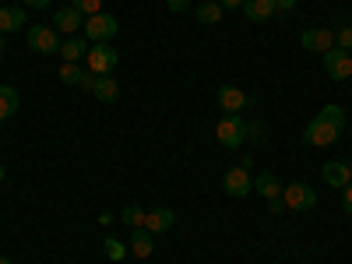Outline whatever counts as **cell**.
Here are the masks:
<instances>
[{
    "instance_id": "cell-18",
    "label": "cell",
    "mask_w": 352,
    "mask_h": 264,
    "mask_svg": "<svg viewBox=\"0 0 352 264\" xmlns=\"http://www.w3.org/2000/svg\"><path fill=\"white\" fill-rule=\"evenodd\" d=\"M254 190L261 194V197H282V180H278V176L275 173H261L257 176V180H254Z\"/></svg>"
},
{
    "instance_id": "cell-7",
    "label": "cell",
    "mask_w": 352,
    "mask_h": 264,
    "mask_svg": "<svg viewBox=\"0 0 352 264\" xmlns=\"http://www.w3.org/2000/svg\"><path fill=\"white\" fill-rule=\"evenodd\" d=\"M324 74L331 78V81H345V78H352V53H345V50H328L324 53Z\"/></svg>"
},
{
    "instance_id": "cell-11",
    "label": "cell",
    "mask_w": 352,
    "mask_h": 264,
    "mask_svg": "<svg viewBox=\"0 0 352 264\" xmlns=\"http://www.w3.org/2000/svg\"><path fill=\"white\" fill-rule=\"evenodd\" d=\"M53 28H56V32H64V36H71V32H78V28H85V14L67 4V8H60L53 14Z\"/></svg>"
},
{
    "instance_id": "cell-36",
    "label": "cell",
    "mask_w": 352,
    "mask_h": 264,
    "mask_svg": "<svg viewBox=\"0 0 352 264\" xmlns=\"http://www.w3.org/2000/svg\"><path fill=\"white\" fill-rule=\"evenodd\" d=\"M0 264H14V261H11V257H0Z\"/></svg>"
},
{
    "instance_id": "cell-31",
    "label": "cell",
    "mask_w": 352,
    "mask_h": 264,
    "mask_svg": "<svg viewBox=\"0 0 352 264\" xmlns=\"http://www.w3.org/2000/svg\"><path fill=\"white\" fill-rule=\"evenodd\" d=\"M268 208H272V215H282V212H285V201H282V197H272Z\"/></svg>"
},
{
    "instance_id": "cell-29",
    "label": "cell",
    "mask_w": 352,
    "mask_h": 264,
    "mask_svg": "<svg viewBox=\"0 0 352 264\" xmlns=\"http://www.w3.org/2000/svg\"><path fill=\"white\" fill-rule=\"evenodd\" d=\"M96 78H99V74L85 71V78H81V85H78V88H85V92H92V88H96Z\"/></svg>"
},
{
    "instance_id": "cell-16",
    "label": "cell",
    "mask_w": 352,
    "mask_h": 264,
    "mask_svg": "<svg viewBox=\"0 0 352 264\" xmlns=\"http://www.w3.org/2000/svg\"><path fill=\"white\" fill-rule=\"evenodd\" d=\"M243 14H247V21H268L278 11H275V0H247Z\"/></svg>"
},
{
    "instance_id": "cell-8",
    "label": "cell",
    "mask_w": 352,
    "mask_h": 264,
    "mask_svg": "<svg viewBox=\"0 0 352 264\" xmlns=\"http://www.w3.org/2000/svg\"><path fill=\"white\" fill-rule=\"evenodd\" d=\"M222 187H226V194H229V197H247V194L254 190V180H250L247 166H236V169H229V173L222 176Z\"/></svg>"
},
{
    "instance_id": "cell-6",
    "label": "cell",
    "mask_w": 352,
    "mask_h": 264,
    "mask_svg": "<svg viewBox=\"0 0 352 264\" xmlns=\"http://www.w3.org/2000/svg\"><path fill=\"white\" fill-rule=\"evenodd\" d=\"M282 201H285V212H310L317 208V190L307 184H289L282 187Z\"/></svg>"
},
{
    "instance_id": "cell-13",
    "label": "cell",
    "mask_w": 352,
    "mask_h": 264,
    "mask_svg": "<svg viewBox=\"0 0 352 264\" xmlns=\"http://www.w3.org/2000/svg\"><path fill=\"white\" fill-rule=\"evenodd\" d=\"M173 222H176V212L173 208H155V212H148V219H144V229L155 236V232H169Z\"/></svg>"
},
{
    "instance_id": "cell-19",
    "label": "cell",
    "mask_w": 352,
    "mask_h": 264,
    "mask_svg": "<svg viewBox=\"0 0 352 264\" xmlns=\"http://www.w3.org/2000/svg\"><path fill=\"white\" fill-rule=\"evenodd\" d=\"M127 247H131V254H134V257H152V250H155L152 232L144 229V226H141V229H134V236H131V243H127Z\"/></svg>"
},
{
    "instance_id": "cell-5",
    "label": "cell",
    "mask_w": 352,
    "mask_h": 264,
    "mask_svg": "<svg viewBox=\"0 0 352 264\" xmlns=\"http://www.w3.org/2000/svg\"><path fill=\"white\" fill-rule=\"evenodd\" d=\"M116 32H120V21H116L113 14H106V11L85 18V39L88 43H109Z\"/></svg>"
},
{
    "instance_id": "cell-1",
    "label": "cell",
    "mask_w": 352,
    "mask_h": 264,
    "mask_svg": "<svg viewBox=\"0 0 352 264\" xmlns=\"http://www.w3.org/2000/svg\"><path fill=\"white\" fill-rule=\"evenodd\" d=\"M342 127H345V113H342V106H324L314 120L307 124V131H303V144H314V148H328V144H335L338 141V134H342Z\"/></svg>"
},
{
    "instance_id": "cell-38",
    "label": "cell",
    "mask_w": 352,
    "mask_h": 264,
    "mask_svg": "<svg viewBox=\"0 0 352 264\" xmlns=\"http://www.w3.org/2000/svg\"><path fill=\"white\" fill-rule=\"evenodd\" d=\"M0 180H4V166H0Z\"/></svg>"
},
{
    "instance_id": "cell-21",
    "label": "cell",
    "mask_w": 352,
    "mask_h": 264,
    "mask_svg": "<svg viewBox=\"0 0 352 264\" xmlns=\"http://www.w3.org/2000/svg\"><path fill=\"white\" fill-rule=\"evenodd\" d=\"M197 21H201V25L222 21V4H219V0H204V4H197Z\"/></svg>"
},
{
    "instance_id": "cell-4",
    "label": "cell",
    "mask_w": 352,
    "mask_h": 264,
    "mask_svg": "<svg viewBox=\"0 0 352 264\" xmlns=\"http://www.w3.org/2000/svg\"><path fill=\"white\" fill-rule=\"evenodd\" d=\"M215 138H219L222 148H240V144L247 141V124L240 120V113H232V116L226 113L215 124Z\"/></svg>"
},
{
    "instance_id": "cell-37",
    "label": "cell",
    "mask_w": 352,
    "mask_h": 264,
    "mask_svg": "<svg viewBox=\"0 0 352 264\" xmlns=\"http://www.w3.org/2000/svg\"><path fill=\"white\" fill-rule=\"evenodd\" d=\"M0 56H4V36H0Z\"/></svg>"
},
{
    "instance_id": "cell-12",
    "label": "cell",
    "mask_w": 352,
    "mask_h": 264,
    "mask_svg": "<svg viewBox=\"0 0 352 264\" xmlns=\"http://www.w3.org/2000/svg\"><path fill=\"white\" fill-rule=\"evenodd\" d=\"M320 176H324V184L328 187H345V184H352V166L349 162H328L324 169H320Z\"/></svg>"
},
{
    "instance_id": "cell-33",
    "label": "cell",
    "mask_w": 352,
    "mask_h": 264,
    "mask_svg": "<svg viewBox=\"0 0 352 264\" xmlns=\"http://www.w3.org/2000/svg\"><path fill=\"white\" fill-rule=\"evenodd\" d=\"M25 8H36V11H43V8H50V0H21Z\"/></svg>"
},
{
    "instance_id": "cell-25",
    "label": "cell",
    "mask_w": 352,
    "mask_h": 264,
    "mask_svg": "<svg viewBox=\"0 0 352 264\" xmlns=\"http://www.w3.org/2000/svg\"><path fill=\"white\" fill-rule=\"evenodd\" d=\"M71 8H78L85 18H92V14L102 11V0H71Z\"/></svg>"
},
{
    "instance_id": "cell-39",
    "label": "cell",
    "mask_w": 352,
    "mask_h": 264,
    "mask_svg": "<svg viewBox=\"0 0 352 264\" xmlns=\"http://www.w3.org/2000/svg\"><path fill=\"white\" fill-rule=\"evenodd\" d=\"M349 166H352V162H349Z\"/></svg>"
},
{
    "instance_id": "cell-35",
    "label": "cell",
    "mask_w": 352,
    "mask_h": 264,
    "mask_svg": "<svg viewBox=\"0 0 352 264\" xmlns=\"http://www.w3.org/2000/svg\"><path fill=\"white\" fill-rule=\"evenodd\" d=\"M113 222H116L113 212H102V215H99V226H113Z\"/></svg>"
},
{
    "instance_id": "cell-10",
    "label": "cell",
    "mask_w": 352,
    "mask_h": 264,
    "mask_svg": "<svg viewBox=\"0 0 352 264\" xmlns=\"http://www.w3.org/2000/svg\"><path fill=\"white\" fill-rule=\"evenodd\" d=\"M219 106L232 116V113H243V109L250 106V99H247L243 88H236V85H222V88H219Z\"/></svg>"
},
{
    "instance_id": "cell-9",
    "label": "cell",
    "mask_w": 352,
    "mask_h": 264,
    "mask_svg": "<svg viewBox=\"0 0 352 264\" xmlns=\"http://www.w3.org/2000/svg\"><path fill=\"white\" fill-rule=\"evenodd\" d=\"M300 43H303V50H314V53L324 56L328 50H335V32L331 28H307L300 36Z\"/></svg>"
},
{
    "instance_id": "cell-24",
    "label": "cell",
    "mask_w": 352,
    "mask_h": 264,
    "mask_svg": "<svg viewBox=\"0 0 352 264\" xmlns=\"http://www.w3.org/2000/svg\"><path fill=\"white\" fill-rule=\"evenodd\" d=\"M81 78H85L81 64H67V60H64V67H60V81H64V85H81Z\"/></svg>"
},
{
    "instance_id": "cell-27",
    "label": "cell",
    "mask_w": 352,
    "mask_h": 264,
    "mask_svg": "<svg viewBox=\"0 0 352 264\" xmlns=\"http://www.w3.org/2000/svg\"><path fill=\"white\" fill-rule=\"evenodd\" d=\"M335 46H338V50H345V53L352 50V25H342L338 32H335Z\"/></svg>"
},
{
    "instance_id": "cell-23",
    "label": "cell",
    "mask_w": 352,
    "mask_h": 264,
    "mask_svg": "<svg viewBox=\"0 0 352 264\" xmlns=\"http://www.w3.org/2000/svg\"><path fill=\"white\" fill-rule=\"evenodd\" d=\"M127 254H131L127 243H120L116 236H106V257H109V261H124Z\"/></svg>"
},
{
    "instance_id": "cell-26",
    "label": "cell",
    "mask_w": 352,
    "mask_h": 264,
    "mask_svg": "<svg viewBox=\"0 0 352 264\" xmlns=\"http://www.w3.org/2000/svg\"><path fill=\"white\" fill-rule=\"evenodd\" d=\"M264 138H268V127H264L261 120L257 124H247V141L250 144H264Z\"/></svg>"
},
{
    "instance_id": "cell-28",
    "label": "cell",
    "mask_w": 352,
    "mask_h": 264,
    "mask_svg": "<svg viewBox=\"0 0 352 264\" xmlns=\"http://www.w3.org/2000/svg\"><path fill=\"white\" fill-rule=\"evenodd\" d=\"M342 208L352 215V184H345V187H342Z\"/></svg>"
},
{
    "instance_id": "cell-14",
    "label": "cell",
    "mask_w": 352,
    "mask_h": 264,
    "mask_svg": "<svg viewBox=\"0 0 352 264\" xmlns=\"http://www.w3.org/2000/svg\"><path fill=\"white\" fill-rule=\"evenodd\" d=\"M92 96H96L99 102H116V99H120V85H116V78H109V74H99Z\"/></svg>"
},
{
    "instance_id": "cell-15",
    "label": "cell",
    "mask_w": 352,
    "mask_h": 264,
    "mask_svg": "<svg viewBox=\"0 0 352 264\" xmlns=\"http://www.w3.org/2000/svg\"><path fill=\"white\" fill-rule=\"evenodd\" d=\"M21 28H28L21 8H0V36L4 32H21Z\"/></svg>"
},
{
    "instance_id": "cell-3",
    "label": "cell",
    "mask_w": 352,
    "mask_h": 264,
    "mask_svg": "<svg viewBox=\"0 0 352 264\" xmlns=\"http://www.w3.org/2000/svg\"><path fill=\"white\" fill-rule=\"evenodd\" d=\"M85 64L92 74H113L116 64H120V50H113L109 43H96V46H88Z\"/></svg>"
},
{
    "instance_id": "cell-34",
    "label": "cell",
    "mask_w": 352,
    "mask_h": 264,
    "mask_svg": "<svg viewBox=\"0 0 352 264\" xmlns=\"http://www.w3.org/2000/svg\"><path fill=\"white\" fill-rule=\"evenodd\" d=\"M219 4H222V11H226V8H243L247 0H219Z\"/></svg>"
},
{
    "instance_id": "cell-17",
    "label": "cell",
    "mask_w": 352,
    "mask_h": 264,
    "mask_svg": "<svg viewBox=\"0 0 352 264\" xmlns=\"http://www.w3.org/2000/svg\"><path fill=\"white\" fill-rule=\"evenodd\" d=\"M85 53H88V39H81V36H71V39H64V43H60V56H64L67 64L85 60Z\"/></svg>"
},
{
    "instance_id": "cell-30",
    "label": "cell",
    "mask_w": 352,
    "mask_h": 264,
    "mask_svg": "<svg viewBox=\"0 0 352 264\" xmlns=\"http://www.w3.org/2000/svg\"><path fill=\"white\" fill-rule=\"evenodd\" d=\"M166 8L180 14V11H187V8H190V0H166Z\"/></svg>"
},
{
    "instance_id": "cell-32",
    "label": "cell",
    "mask_w": 352,
    "mask_h": 264,
    "mask_svg": "<svg viewBox=\"0 0 352 264\" xmlns=\"http://www.w3.org/2000/svg\"><path fill=\"white\" fill-rule=\"evenodd\" d=\"M292 8H296V0H275V11H282V14L292 11Z\"/></svg>"
},
{
    "instance_id": "cell-20",
    "label": "cell",
    "mask_w": 352,
    "mask_h": 264,
    "mask_svg": "<svg viewBox=\"0 0 352 264\" xmlns=\"http://www.w3.org/2000/svg\"><path fill=\"white\" fill-rule=\"evenodd\" d=\"M18 113V92L11 85H0V120H11Z\"/></svg>"
},
{
    "instance_id": "cell-22",
    "label": "cell",
    "mask_w": 352,
    "mask_h": 264,
    "mask_svg": "<svg viewBox=\"0 0 352 264\" xmlns=\"http://www.w3.org/2000/svg\"><path fill=\"white\" fill-rule=\"evenodd\" d=\"M144 219H148V212H141L138 204H127V208L120 212V222H127L131 229H141V226H144Z\"/></svg>"
},
{
    "instance_id": "cell-2",
    "label": "cell",
    "mask_w": 352,
    "mask_h": 264,
    "mask_svg": "<svg viewBox=\"0 0 352 264\" xmlns=\"http://www.w3.org/2000/svg\"><path fill=\"white\" fill-rule=\"evenodd\" d=\"M25 39L28 46H32L39 56H53V53H60V32H56L53 25H28L25 28Z\"/></svg>"
}]
</instances>
